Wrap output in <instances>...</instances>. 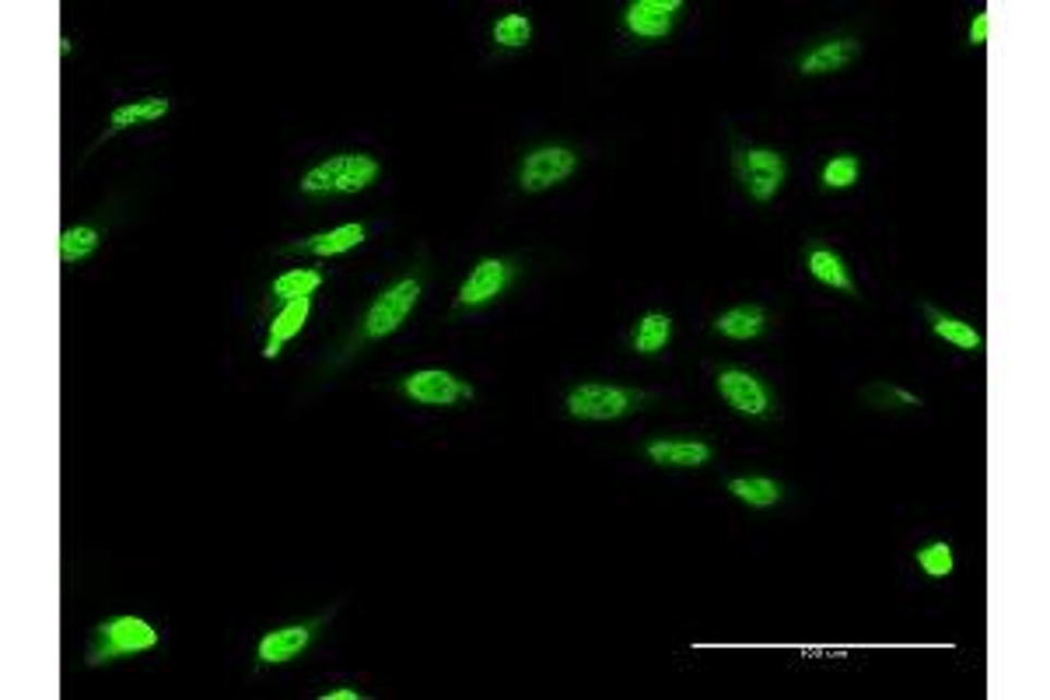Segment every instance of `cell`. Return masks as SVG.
<instances>
[{
	"instance_id": "cell-10",
	"label": "cell",
	"mask_w": 1050,
	"mask_h": 700,
	"mask_svg": "<svg viewBox=\"0 0 1050 700\" xmlns=\"http://www.w3.org/2000/svg\"><path fill=\"white\" fill-rule=\"evenodd\" d=\"M679 11V0H635V4H627L624 22L638 39H665L673 32Z\"/></svg>"
},
{
	"instance_id": "cell-9",
	"label": "cell",
	"mask_w": 1050,
	"mask_h": 700,
	"mask_svg": "<svg viewBox=\"0 0 1050 700\" xmlns=\"http://www.w3.org/2000/svg\"><path fill=\"white\" fill-rule=\"evenodd\" d=\"M719 393L732 410H739L746 417H763L771 410V396H767L763 382L753 372H743V369L719 372Z\"/></svg>"
},
{
	"instance_id": "cell-29",
	"label": "cell",
	"mask_w": 1050,
	"mask_h": 700,
	"mask_svg": "<svg viewBox=\"0 0 1050 700\" xmlns=\"http://www.w3.org/2000/svg\"><path fill=\"white\" fill-rule=\"evenodd\" d=\"M323 700H361V693L358 690H329V693H323Z\"/></svg>"
},
{
	"instance_id": "cell-8",
	"label": "cell",
	"mask_w": 1050,
	"mask_h": 700,
	"mask_svg": "<svg viewBox=\"0 0 1050 700\" xmlns=\"http://www.w3.org/2000/svg\"><path fill=\"white\" fill-rule=\"evenodd\" d=\"M508 280H511V263H505V260H480L473 266V274L462 280L456 302L462 309L487 305V302H494L497 294H505Z\"/></svg>"
},
{
	"instance_id": "cell-28",
	"label": "cell",
	"mask_w": 1050,
	"mask_h": 700,
	"mask_svg": "<svg viewBox=\"0 0 1050 700\" xmlns=\"http://www.w3.org/2000/svg\"><path fill=\"white\" fill-rule=\"evenodd\" d=\"M988 28H991L988 11H980L974 19V25H970V46H985L988 43Z\"/></svg>"
},
{
	"instance_id": "cell-15",
	"label": "cell",
	"mask_w": 1050,
	"mask_h": 700,
	"mask_svg": "<svg viewBox=\"0 0 1050 700\" xmlns=\"http://www.w3.org/2000/svg\"><path fill=\"white\" fill-rule=\"evenodd\" d=\"M648 459L655 466H679V470H697L711 462V448L704 442H652Z\"/></svg>"
},
{
	"instance_id": "cell-2",
	"label": "cell",
	"mask_w": 1050,
	"mask_h": 700,
	"mask_svg": "<svg viewBox=\"0 0 1050 700\" xmlns=\"http://www.w3.org/2000/svg\"><path fill=\"white\" fill-rule=\"evenodd\" d=\"M155 644H158V630L147 620H141V616H112V620L95 627L88 665H106L137 652H152Z\"/></svg>"
},
{
	"instance_id": "cell-27",
	"label": "cell",
	"mask_w": 1050,
	"mask_h": 700,
	"mask_svg": "<svg viewBox=\"0 0 1050 700\" xmlns=\"http://www.w3.org/2000/svg\"><path fill=\"white\" fill-rule=\"evenodd\" d=\"M872 399V407H886V403H904V407H921V399L918 396H910L904 389H893V386H872L869 393H865Z\"/></svg>"
},
{
	"instance_id": "cell-21",
	"label": "cell",
	"mask_w": 1050,
	"mask_h": 700,
	"mask_svg": "<svg viewBox=\"0 0 1050 700\" xmlns=\"http://www.w3.org/2000/svg\"><path fill=\"white\" fill-rule=\"evenodd\" d=\"M928 315H931V329H936V337H942L945 343H953L956 350H980V343H985V337H980L970 323L956 319V315H942L936 309H928Z\"/></svg>"
},
{
	"instance_id": "cell-11",
	"label": "cell",
	"mask_w": 1050,
	"mask_h": 700,
	"mask_svg": "<svg viewBox=\"0 0 1050 700\" xmlns=\"http://www.w3.org/2000/svg\"><path fill=\"white\" fill-rule=\"evenodd\" d=\"M861 53V43L855 39H830V43H820L816 49H809V53L798 60V71L816 77V74H833V71H844L847 63H855Z\"/></svg>"
},
{
	"instance_id": "cell-22",
	"label": "cell",
	"mask_w": 1050,
	"mask_h": 700,
	"mask_svg": "<svg viewBox=\"0 0 1050 700\" xmlns=\"http://www.w3.org/2000/svg\"><path fill=\"white\" fill-rule=\"evenodd\" d=\"M319 285H323L319 270H288L274 280L270 294L280 298V302H294V298H312Z\"/></svg>"
},
{
	"instance_id": "cell-18",
	"label": "cell",
	"mask_w": 1050,
	"mask_h": 700,
	"mask_svg": "<svg viewBox=\"0 0 1050 700\" xmlns=\"http://www.w3.org/2000/svg\"><path fill=\"white\" fill-rule=\"evenodd\" d=\"M669 340H673V319L665 312H648L644 319H638L635 337H630L638 354H659Z\"/></svg>"
},
{
	"instance_id": "cell-16",
	"label": "cell",
	"mask_w": 1050,
	"mask_h": 700,
	"mask_svg": "<svg viewBox=\"0 0 1050 700\" xmlns=\"http://www.w3.org/2000/svg\"><path fill=\"white\" fill-rule=\"evenodd\" d=\"M767 326V315L760 305H739V309H728L722 312L719 319H714V329L722 333L728 340H757Z\"/></svg>"
},
{
	"instance_id": "cell-7",
	"label": "cell",
	"mask_w": 1050,
	"mask_h": 700,
	"mask_svg": "<svg viewBox=\"0 0 1050 700\" xmlns=\"http://www.w3.org/2000/svg\"><path fill=\"white\" fill-rule=\"evenodd\" d=\"M403 393L421 407H456V403H462V399H473L470 382H462L452 372H442V369L407 375Z\"/></svg>"
},
{
	"instance_id": "cell-1",
	"label": "cell",
	"mask_w": 1050,
	"mask_h": 700,
	"mask_svg": "<svg viewBox=\"0 0 1050 700\" xmlns=\"http://www.w3.org/2000/svg\"><path fill=\"white\" fill-rule=\"evenodd\" d=\"M378 161L369 155H333L302 176V193L329 196V193H361L378 182Z\"/></svg>"
},
{
	"instance_id": "cell-20",
	"label": "cell",
	"mask_w": 1050,
	"mask_h": 700,
	"mask_svg": "<svg viewBox=\"0 0 1050 700\" xmlns=\"http://www.w3.org/2000/svg\"><path fill=\"white\" fill-rule=\"evenodd\" d=\"M728 491L749 508H771L781 502V483L771 476H736L728 480Z\"/></svg>"
},
{
	"instance_id": "cell-6",
	"label": "cell",
	"mask_w": 1050,
	"mask_h": 700,
	"mask_svg": "<svg viewBox=\"0 0 1050 700\" xmlns=\"http://www.w3.org/2000/svg\"><path fill=\"white\" fill-rule=\"evenodd\" d=\"M575 169H578V155L571 152V147L550 144V147H540V152L526 155L522 169H519V186L526 193L554 190L564 179H571Z\"/></svg>"
},
{
	"instance_id": "cell-17",
	"label": "cell",
	"mask_w": 1050,
	"mask_h": 700,
	"mask_svg": "<svg viewBox=\"0 0 1050 700\" xmlns=\"http://www.w3.org/2000/svg\"><path fill=\"white\" fill-rule=\"evenodd\" d=\"M809 274L820 280V285L833 288V291H844V294H855V285H852V274H847V266L844 260L833 253V249H812L809 253Z\"/></svg>"
},
{
	"instance_id": "cell-13",
	"label": "cell",
	"mask_w": 1050,
	"mask_h": 700,
	"mask_svg": "<svg viewBox=\"0 0 1050 700\" xmlns=\"http://www.w3.org/2000/svg\"><path fill=\"white\" fill-rule=\"evenodd\" d=\"M309 312H312V298H294V302H285V309L274 315L270 340H266V347H263V358H266V361H274V358L280 354V347H285L288 340H294L298 333H302Z\"/></svg>"
},
{
	"instance_id": "cell-25",
	"label": "cell",
	"mask_w": 1050,
	"mask_h": 700,
	"mask_svg": "<svg viewBox=\"0 0 1050 700\" xmlns=\"http://www.w3.org/2000/svg\"><path fill=\"white\" fill-rule=\"evenodd\" d=\"M918 568H921L928 578H936V581L949 578V575H953V568H956L953 546H949V543H928V546H921V550H918Z\"/></svg>"
},
{
	"instance_id": "cell-3",
	"label": "cell",
	"mask_w": 1050,
	"mask_h": 700,
	"mask_svg": "<svg viewBox=\"0 0 1050 700\" xmlns=\"http://www.w3.org/2000/svg\"><path fill=\"white\" fill-rule=\"evenodd\" d=\"M644 403V393L606 386V382H581L568 396V413L575 421H616V417L635 413Z\"/></svg>"
},
{
	"instance_id": "cell-23",
	"label": "cell",
	"mask_w": 1050,
	"mask_h": 700,
	"mask_svg": "<svg viewBox=\"0 0 1050 700\" xmlns=\"http://www.w3.org/2000/svg\"><path fill=\"white\" fill-rule=\"evenodd\" d=\"M98 249V231L88 228V225H81V228H67L63 236H60V260L63 263H77V260H85L92 256Z\"/></svg>"
},
{
	"instance_id": "cell-5",
	"label": "cell",
	"mask_w": 1050,
	"mask_h": 700,
	"mask_svg": "<svg viewBox=\"0 0 1050 700\" xmlns=\"http://www.w3.org/2000/svg\"><path fill=\"white\" fill-rule=\"evenodd\" d=\"M417 298H421V285H417V280H396V285L382 291L372 302V309L364 312V337L386 340L389 333H396L410 319Z\"/></svg>"
},
{
	"instance_id": "cell-12",
	"label": "cell",
	"mask_w": 1050,
	"mask_h": 700,
	"mask_svg": "<svg viewBox=\"0 0 1050 700\" xmlns=\"http://www.w3.org/2000/svg\"><path fill=\"white\" fill-rule=\"evenodd\" d=\"M312 641V627L305 624H294V627H280V630H270L260 648H256V655L263 665H285L291 659H298L309 648Z\"/></svg>"
},
{
	"instance_id": "cell-14",
	"label": "cell",
	"mask_w": 1050,
	"mask_h": 700,
	"mask_svg": "<svg viewBox=\"0 0 1050 700\" xmlns=\"http://www.w3.org/2000/svg\"><path fill=\"white\" fill-rule=\"evenodd\" d=\"M361 242H364V228H361V225H340V228H333V231H323V236H312V239H305V242H298L294 253H309V256L329 260V256L350 253V249L361 245Z\"/></svg>"
},
{
	"instance_id": "cell-24",
	"label": "cell",
	"mask_w": 1050,
	"mask_h": 700,
	"mask_svg": "<svg viewBox=\"0 0 1050 700\" xmlns=\"http://www.w3.org/2000/svg\"><path fill=\"white\" fill-rule=\"evenodd\" d=\"M532 39V22L529 14H505L494 22V43L505 49H522Z\"/></svg>"
},
{
	"instance_id": "cell-4",
	"label": "cell",
	"mask_w": 1050,
	"mask_h": 700,
	"mask_svg": "<svg viewBox=\"0 0 1050 700\" xmlns=\"http://www.w3.org/2000/svg\"><path fill=\"white\" fill-rule=\"evenodd\" d=\"M736 172L739 182L746 186V193L767 204V200H774L777 190L785 186V176H788V161L785 155L771 152V147H746V152L736 155Z\"/></svg>"
},
{
	"instance_id": "cell-19",
	"label": "cell",
	"mask_w": 1050,
	"mask_h": 700,
	"mask_svg": "<svg viewBox=\"0 0 1050 700\" xmlns=\"http://www.w3.org/2000/svg\"><path fill=\"white\" fill-rule=\"evenodd\" d=\"M172 109L169 98H141V102H130V106H116L109 116V126L112 130H126V126H137V123H158L165 112Z\"/></svg>"
},
{
	"instance_id": "cell-26",
	"label": "cell",
	"mask_w": 1050,
	"mask_h": 700,
	"mask_svg": "<svg viewBox=\"0 0 1050 700\" xmlns=\"http://www.w3.org/2000/svg\"><path fill=\"white\" fill-rule=\"evenodd\" d=\"M858 176H861V161L855 155H837L833 161H826L823 186L826 190H847V186H855Z\"/></svg>"
}]
</instances>
